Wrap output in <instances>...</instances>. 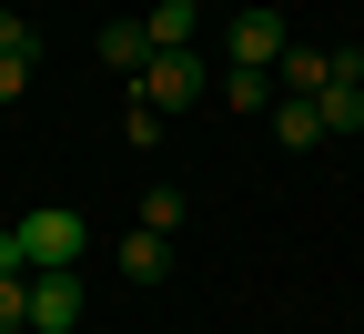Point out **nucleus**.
I'll list each match as a JSON object with an SVG mask.
<instances>
[{
    "label": "nucleus",
    "instance_id": "obj_1",
    "mask_svg": "<svg viewBox=\"0 0 364 334\" xmlns=\"http://www.w3.org/2000/svg\"><path fill=\"white\" fill-rule=\"evenodd\" d=\"M21 244H31V273H71L81 244H91V223H81L71 203H31V213H21Z\"/></svg>",
    "mask_w": 364,
    "mask_h": 334
},
{
    "label": "nucleus",
    "instance_id": "obj_2",
    "mask_svg": "<svg viewBox=\"0 0 364 334\" xmlns=\"http://www.w3.org/2000/svg\"><path fill=\"white\" fill-rule=\"evenodd\" d=\"M132 91H142L152 112H193L203 91H213V61H203V51H152V71L132 81Z\"/></svg>",
    "mask_w": 364,
    "mask_h": 334
},
{
    "label": "nucleus",
    "instance_id": "obj_3",
    "mask_svg": "<svg viewBox=\"0 0 364 334\" xmlns=\"http://www.w3.org/2000/svg\"><path fill=\"white\" fill-rule=\"evenodd\" d=\"M294 51V31L273 21V11H233V41H223V71H284Z\"/></svg>",
    "mask_w": 364,
    "mask_h": 334
},
{
    "label": "nucleus",
    "instance_id": "obj_4",
    "mask_svg": "<svg viewBox=\"0 0 364 334\" xmlns=\"http://www.w3.org/2000/svg\"><path fill=\"white\" fill-rule=\"evenodd\" d=\"M81 324V273H31V334H71Z\"/></svg>",
    "mask_w": 364,
    "mask_h": 334
},
{
    "label": "nucleus",
    "instance_id": "obj_5",
    "mask_svg": "<svg viewBox=\"0 0 364 334\" xmlns=\"http://www.w3.org/2000/svg\"><path fill=\"white\" fill-rule=\"evenodd\" d=\"M142 31H152V51H193V31H203V0H152V11H142Z\"/></svg>",
    "mask_w": 364,
    "mask_h": 334
},
{
    "label": "nucleus",
    "instance_id": "obj_6",
    "mask_svg": "<svg viewBox=\"0 0 364 334\" xmlns=\"http://www.w3.org/2000/svg\"><path fill=\"white\" fill-rule=\"evenodd\" d=\"M112 263H122V283H162V273H172V244H162V233H142V223H132Z\"/></svg>",
    "mask_w": 364,
    "mask_h": 334
},
{
    "label": "nucleus",
    "instance_id": "obj_7",
    "mask_svg": "<svg viewBox=\"0 0 364 334\" xmlns=\"http://www.w3.org/2000/svg\"><path fill=\"white\" fill-rule=\"evenodd\" d=\"M102 61L142 81V71H152V31H142V21H102Z\"/></svg>",
    "mask_w": 364,
    "mask_h": 334
},
{
    "label": "nucleus",
    "instance_id": "obj_8",
    "mask_svg": "<svg viewBox=\"0 0 364 334\" xmlns=\"http://www.w3.org/2000/svg\"><path fill=\"white\" fill-rule=\"evenodd\" d=\"M273 81H284L294 102H314V91L334 81V51H314V41H294V51H284V71H273Z\"/></svg>",
    "mask_w": 364,
    "mask_h": 334
},
{
    "label": "nucleus",
    "instance_id": "obj_9",
    "mask_svg": "<svg viewBox=\"0 0 364 334\" xmlns=\"http://www.w3.org/2000/svg\"><path fill=\"white\" fill-rule=\"evenodd\" d=\"M213 91H223V112H273V102H284V81H273V71H223Z\"/></svg>",
    "mask_w": 364,
    "mask_h": 334
},
{
    "label": "nucleus",
    "instance_id": "obj_10",
    "mask_svg": "<svg viewBox=\"0 0 364 334\" xmlns=\"http://www.w3.org/2000/svg\"><path fill=\"white\" fill-rule=\"evenodd\" d=\"M273 142H294V152H314V142H324V102H273Z\"/></svg>",
    "mask_w": 364,
    "mask_h": 334
},
{
    "label": "nucleus",
    "instance_id": "obj_11",
    "mask_svg": "<svg viewBox=\"0 0 364 334\" xmlns=\"http://www.w3.org/2000/svg\"><path fill=\"white\" fill-rule=\"evenodd\" d=\"M142 233H162V244L182 233V193H172V182H152V193H142Z\"/></svg>",
    "mask_w": 364,
    "mask_h": 334
},
{
    "label": "nucleus",
    "instance_id": "obj_12",
    "mask_svg": "<svg viewBox=\"0 0 364 334\" xmlns=\"http://www.w3.org/2000/svg\"><path fill=\"white\" fill-rule=\"evenodd\" d=\"M0 334H31V273H0Z\"/></svg>",
    "mask_w": 364,
    "mask_h": 334
},
{
    "label": "nucleus",
    "instance_id": "obj_13",
    "mask_svg": "<svg viewBox=\"0 0 364 334\" xmlns=\"http://www.w3.org/2000/svg\"><path fill=\"white\" fill-rule=\"evenodd\" d=\"M0 51H11V61H41V21L31 11H0Z\"/></svg>",
    "mask_w": 364,
    "mask_h": 334
},
{
    "label": "nucleus",
    "instance_id": "obj_14",
    "mask_svg": "<svg viewBox=\"0 0 364 334\" xmlns=\"http://www.w3.org/2000/svg\"><path fill=\"white\" fill-rule=\"evenodd\" d=\"M162 122H172V112H152V102H132V112H122V142H132V152H152V142H162Z\"/></svg>",
    "mask_w": 364,
    "mask_h": 334
},
{
    "label": "nucleus",
    "instance_id": "obj_15",
    "mask_svg": "<svg viewBox=\"0 0 364 334\" xmlns=\"http://www.w3.org/2000/svg\"><path fill=\"white\" fill-rule=\"evenodd\" d=\"M21 91H31V61H11V51H0V102H21Z\"/></svg>",
    "mask_w": 364,
    "mask_h": 334
}]
</instances>
